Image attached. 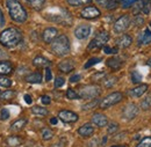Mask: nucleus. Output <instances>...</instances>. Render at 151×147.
Returning a JSON list of instances; mask_svg holds the SVG:
<instances>
[{"instance_id":"nucleus-40","label":"nucleus","mask_w":151,"mask_h":147,"mask_svg":"<svg viewBox=\"0 0 151 147\" xmlns=\"http://www.w3.org/2000/svg\"><path fill=\"white\" fill-rule=\"evenodd\" d=\"M65 95H66V97H68L69 100H77V98H80L79 94H78V93H76V91L71 89V88H69V89L66 91Z\"/></svg>"},{"instance_id":"nucleus-32","label":"nucleus","mask_w":151,"mask_h":147,"mask_svg":"<svg viewBox=\"0 0 151 147\" xmlns=\"http://www.w3.org/2000/svg\"><path fill=\"white\" fill-rule=\"evenodd\" d=\"M100 104V100L99 98H94L93 101H91V102H87L86 104H84L83 107H81V109L84 111H88V110H92V109H94L95 107H98Z\"/></svg>"},{"instance_id":"nucleus-12","label":"nucleus","mask_w":151,"mask_h":147,"mask_svg":"<svg viewBox=\"0 0 151 147\" xmlns=\"http://www.w3.org/2000/svg\"><path fill=\"white\" fill-rule=\"evenodd\" d=\"M58 118L64 123H76L79 119V116L71 110H60L58 112Z\"/></svg>"},{"instance_id":"nucleus-53","label":"nucleus","mask_w":151,"mask_h":147,"mask_svg":"<svg viewBox=\"0 0 151 147\" xmlns=\"http://www.w3.org/2000/svg\"><path fill=\"white\" fill-rule=\"evenodd\" d=\"M57 123H58V121H57L56 117H52V118H50V124H52V125H56Z\"/></svg>"},{"instance_id":"nucleus-59","label":"nucleus","mask_w":151,"mask_h":147,"mask_svg":"<svg viewBox=\"0 0 151 147\" xmlns=\"http://www.w3.org/2000/svg\"><path fill=\"white\" fill-rule=\"evenodd\" d=\"M0 93H1V92H0Z\"/></svg>"},{"instance_id":"nucleus-4","label":"nucleus","mask_w":151,"mask_h":147,"mask_svg":"<svg viewBox=\"0 0 151 147\" xmlns=\"http://www.w3.org/2000/svg\"><path fill=\"white\" fill-rule=\"evenodd\" d=\"M51 51L57 56V57H63L66 56L70 52V41L66 35H59L57 36L51 43Z\"/></svg>"},{"instance_id":"nucleus-29","label":"nucleus","mask_w":151,"mask_h":147,"mask_svg":"<svg viewBox=\"0 0 151 147\" xmlns=\"http://www.w3.org/2000/svg\"><path fill=\"white\" fill-rule=\"evenodd\" d=\"M27 2L29 4L30 7H33L35 11H41L44 7L45 0H27Z\"/></svg>"},{"instance_id":"nucleus-24","label":"nucleus","mask_w":151,"mask_h":147,"mask_svg":"<svg viewBox=\"0 0 151 147\" xmlns=\"http://www.w3.org/2000/svg\"><path fill=\"white\" fill-rule=\"evenodd\" d=\"M27 123H28L27 118H19V119H17V121L11 125V131H12V132H19V131H21V130L27 125Z\"/></svg>"},{"instance_id":"nucleus-20","label":"nucleus","mask_w":151,"mask_h":147,"mask_svg":"<svg viewBox=\"0 0 151 147\" xmlns=\"http://www.w3.org/2000/svg\"><path fill=\"white\" fill-rule=\"evenodd\" d=\"M132 44V37L128 34H124L116 41V45L120 49H127Z\"/></svg>"},{"instance_id":"nucleus-35","label":"nucleus","mask_w":151,"mask_h":147,"mask_svg":"<svg viewBox=\"0 0 151 147\" xmlns=\"http://www.w3.org/2000/svg\"><path fill=\"white\" fill-rule=\"evenodd\" d=\"M12 86V80L7 76H1L0 78V87L4 88H9Z\"/></svg>"},{"instance_id":"nucleus-57","label":"nucleus","mask_w":151,"mask_h":147,"mask_svg":"<svg viewBox=\"0 0 151 147\" xmlns=\"http://www.w3.org/2000/svg\"><path fill=\"white\" fill-rule=\"evenodd\" d=\"M112 147H128V146H126V145H114Z\"/></svg>"},{"instance_id":"nucleus-38","label":"nucleus","mask_w":151,"mask_h":147,"mask_svg":"<svg viewBox=\"0 0 151 147\" xmlns=\"http://www.w3.org/2000/svg\"><path fill=\"white\" fill-rule=\"evenodd\" d=\"M136 147H151V136L150 137L143 138V139L136 145Z\"/></svg>"},{"instance_id":"nucleus-54","label":"nucleus","mask_w":151,"mask_h":147,"mask_svg":"<svg viewBox=\"0 0 151 147\" xmlns=\"http://www.w3.org/2000/svg\"><path fill=\"white\" fill-rule=\"evenodd\" d=\"M4 57H6V52L2 49H0V58H4Z\"/></svg>"},{"instance_id":"nucleus-10","label":"nucleus","mask_w":151,"mask_h":147,"mask_svg":"<svg viewBox=\"0 0 151 147\" xmlns=\"http://www.w3.org/2000/svg\"><path fill=\"white\" fill-rule=\"evenodd\" d=\"M101 15V12L98 7L95 6H86L81 12H80V16L86 20H95Z\"/></svg>"},{"instance_id":"nucleus-56","label":"nucleus","mask_w":151,"mask_h":147,"mask_svg":"<svg viewBox=\"0 0 151 147\" xmlns=\"http://www.w3.org/2000/svg\"><path fill=\"white\" fill-rule=\"evenodd\" d=\"M147 65H148L149 67H151V58H150V59H148V61H147Z\"/></svg>"},{"instance_id":"nucleus-42","label":"nucleus","mask_w":151,"mask_h":147,"mask_svg":"<svg viewBox=\"0 0 151 147\" xmlns=\"http://www.w3.org/2000/svg\"><path fill=\"white\" fill-rule=\"evenodd\" d=\"M132 81L134 83H139L142 81V75L138 73L137 71L132 72Z\"/></svg>"},{"instance_id":"nucleus-55","label":"nucleus","mask_w":151,"mask_h":147,"mask_svg":"<svg viewBox=\"0 0 151 147\" xmlns=\"http://www.w3.org/2000/svg\"><path fill=\"white\" fill-rule=\"evenodd\" d=\"M107 139H108V138H107V136H105V137L102 138V141H101V145H105V144L107 143Z\"/></svg>"},{"instance_id":"nucleus-6","label":"nucleus","mask_w":151,"mask_h":147,"mask_svg":"<svg viewBox=\"0 0 151 147\" xmlns=\"http://www.w3.org/2000/svg\"><path fill=\"white\" fill-rule=\"evenodd\" d=\"M109 38H111L109 33H108V31H106V30H102V31L98 33V34L95 35L94 38L90 42V44H88L87 49H88V50H94V49L102 48V46H105V45H106V43L109 41Z\"/></svg>"},{"instance_id":"nucleus-30","label":"nucleus","mask_w":151,"mask_h":147,"mask_svg":"<svg viewBox=\"0 0 151 147\" xmlns=\"http://www.w3.org/2000/svg\"><path fill=\"white\" fill-rule=\"evenodd\" d=\"M32 112H33L35 116H38V117H45V116L49 113V111L47 110L45 108L40 107V106L33 107V108H32Z\"/></svg>"},{"instance_id":"nucleus-15","label":"nucleus","mask_w":151,"mask_h":147,"mask_svg":"<svg viewBox=\"0 0 151 147\" xmlns=\"http://www.w3.org/2000/svg\"><path fill=\"white\" fill-rule=\"evenodd\" d=\"M91 34V27L87 24H81L77 27L75 30V36L78 39H86Z\"/></svg>"},{"instance_id":"nucleus-58","label":"nucleus","mask_w":151,"mask_h":147,"mask_svg":"<svg viewBox=\"0 0 151 147\" xmlns=\"http://www.w3.org/2000/svg\"><path fill=\"white\" fill-rule=\"evenodd\" d=\"M150 28H151V21H150Z\"/></svg>"},{"instance_id":"nucleus-14","label":"nucleus","mask_w":151,"mask_h":147,"mask_svg":"<svg viewBox=\"0 0 151 147\" xmlns=\"http://www.w3.org/2000/svg\"><path fill=\"white\" fill-rule=\"evenodd\" d=\"M92 123L96 125L98 128H105L108 125V118L106 115L101 113V112H96L92 116Z\"/></svg>"},{"instance_id":"nucleus-46","label":"nucleus","mask_w":151,"mask_h":147,"mask_svg":"<svg viewBox=\"0 0 151 147\" xmlns=\"http://www.w3.org/2000/svg\"><path fill=\"white\" fill-rule=\"evenodd\" d=\"M0 118H1L2 121L8 119V118H9V111L7 110V109H2L1 112H0Z\"/></svg>"},{"instance_id":"nucleus-8","label":"nucleus","mask_w":151,"mask_h":147,"mask_svg":"<svg viewBox=\"0 0 151 147\" xmlns=\"http://www.w3.org/2000/svg\"><path fill=\"white\" fill-rule=\"evenodd\" d=\"M130 22H132V19H130V16H129L128 14L121 15L120 18L115 21V23H114V26H113L114 33H116V34H122V33H124V31L129 28Z\"/></svg>"},{"instance_id":"nucleus-25","label":"nucleus","mask_w":151,"mask_h":147,"mask_svg":"<svg viewBox=\"0 0 151 147\" xmlns=\"http://www.w3.org/2000/svg\"><path fill=\"white\" fill-rule=\"evenodd\" d=\"M42 73L40 72H33V73L28 74L24 80L28 82V83H41L42 82Z\"/></svg>"},{"instance_id":"nucleus-2","label":"nucleus","mask_w":151,"mask_h":147,"mask_svg":"<svg viewBox=\"0 0 151 147\" xmlns=\"http://www.w3.org/2000/svg\"><path fill=\"white\" fill-rule=\"evenodd\" d=\"M22 41V33L18 28L11 27L0 33V44L5 48H15Z\"/></svg>"},{"instance_id":"nucleus-16","label":"nucleus","mask_w":151,"mask_h":147,"mask_svg":"<svg viewBox=\"0 0 151 147\" xmlns=\"http://www.w3.org/2000/svg\"><path fill=\"white\" fill-rule=\"evenodd\" d=\"M58 70L62 73H70L75 70V61L71 59H64L58 64Z\"/></svg>"},{"instance_id":"nucleus-17","label":"nucleus","mask_w":151,"mask_h":147,"mask_svg":"<svg viewBox=\"0 0 151 147\" xmlns=\"http://www.w3.org/2000/svg\"><path fill=\"white\" fill-rule=\"evenodd\" d=\"M78 134L84 138H90L94 134V126L91 123H86L78 129Z\"/></svg>"},{"instance_id":"nucleus-52","label":"nucleus","mask_w":151,"mask_h":147,"mask_svg":"<svg viewBox=\"0 0 151 147\" xmlns=\"http://www.w3.org/2000/svg\"><path fill=\"white\" fill-rule=\"evenodd\" d=\"M4 23H5V18H4L2 12L0 11V26H1V27H4Z\"/></svg>"},{"instance_id":"nucleus-37","label":"nucleus","mask_w":151,"mask_h":147,"mask_svg":"<svg viewBox=\"0 0 151 147\" xmlns=\"http://www.w3.org/2000/svg\"><path fill=\"white\" fill-rule=\"evenodd\" d=\"M100 61H101V58L93 57V58H91V59H88V60L86 61V64H85L84 69H90V67L94 66V65H96V64H98V63H100Z\"/></svg>"},{"instance_id":"nucleus-27","label":"nucleus","mask_w":151,"mask_h":147,"mask_svg":"<svg viewBox=\"0 0 151 147\" xmlns=\"http://www.w3.org/2000/svg\"><path fill=\"white\" fill-rule=\"evenodd\" d=\"M151 43V30L149 28H147L143 34L139 36V44H143V45H147V44H150Z\"/></svg>"},{"instance_id":"nucleus-28","label":"nucleus","mask_w":151,"mask_h":147,"mask_svg":"<svg viewBox=\"0 0 151 147\" xmlns=\"http://www.w3.org/2000/svg\"><path fill=\"white\" fill-rule=\"evenodd\" d=\"M117 81H119V79H117L116 76L111 75V76H106V78L102 80V83H104L105 88H112V87H114V86L117 83Z\"/></svg>"},{"instance_id":"nucleus-49","label":"nucleus","mask_w":151,"mask_h":147,"mask_svg":"<svg viewBox=\"0 0 151 147\" xmlns=\"http://www.w3.org/2000/svg\"><path fill=\"white\" fill-rule=\"evenodd\" d=\"M52 79V73L50 67H45V81H50Z\"/></svg>"},{"instance_id":"nucleus-36","label":"nucleus","mask_w":151,"mask_h":147,"mask_svg":"<svg viewBox=\"0 0 151 147\" xmlns=\"http://www.w3.org/2000/svg\"><path fill=\"white\" fill-rule=\"evenodd\" d=\"M66 1H68V4L70 6H73V7H78V6H81V5L91 2V0H66Z\"/></svg>"},{"instance_id":"nucleus-23","label":"nucleus","mask_w":151,"mask_h":147,"mask_svg":"<svg viewBox=\"0 0 151 147\" xmlns=\"http://www.w3.org/2000/svg\"><path fill=\"white\" fill-rule=\"evenodd\" d=\"M98 2V5H100L101 7L106 8V9H115L117 7V0H95Z\"/></svg>"},{"instance_id":"nucleus-3","label":"nucleus","mask_w":151,"mask_h":147,"mask_svg":"<svg viewBox=\"0 0 151 147\" xmlns=\"http://www.w3.org/2000/svg\"><path fill=\"white\" fill-rule=\"evenodd\" d=\"M6 5L8 8L9 16L13 21L18 23H23L27 20V12L18 0H6Z\"/></svg>"},{"instance_id":"nucleus-26","label":"nucleus","mask_w":151,"mask_h":147,"mask_svg":"<svg viewBox=\"0 0 151 147\" xmlns=\"http://www.w3.org/2000/svg\"><path fill=\"white\" fill-rule=\"evenodd\" d=\"M22 138L19 137V136H11V137H8L7 139H6V145L7 147H18L20 146L21 144H22Z\"/></svg>"},{"instance_id":"nucleus-45","label":"nucleus","mask_w":151,"mask_h":147,"mask_svg":"<svg viewBox=\"0 0 151 147\" xmlns=\"http://www.w3.org/2000/svg\"><path fill=\"white\" fill-rule=\"evenodd\" d=\"M119 51V48H114V49H112V48H109V46H104V52L105 54H107V55H111V54H116Z\"/></svg>"},{"instance_id":"nucleus-43","label":"nucleus","mask_w":151,"mask_h":147,"mask_svg":"<svg viewBox=\"0 0 151 147\" xmlns=\"http://www.w3.org/2000/svg\"><path fill=\"white\" fill-rule=\"evenodd\" d=\"M65 83V79L63 76H57L55 79V88H60Z\"/></svg>"},{"instance_id":"nucleus-48","label":"nucleus","mask_w":151,"mask_h":147,"mask_svg":"<svg viewBox=\"0 0 151 147\" xmlns=\"http://www.w3.org/2000/svg\"><path fill=\"white\" fill-rule=\"evenodd\" d=\"M99 145H101V143H99V139H91V141L87 144V147H98Z\"/></svg>"},{"instance_id":"nucleus-34","label":"nucleus","mask_w":151,"mask_h":147,"mask_svg":"<svg viewBox=\"0 0 151 147\" xmlns=\"http://www.w3.org/2000/svg\"><path fill=\"white\" fill-rule=\"evenodd\" d=\"M120 129V126H119V124L117 123H115V122H112V123H109L108 125H107V132H108V134H114V133H116L117 131Z\"/></svg>"},{"instance_id":"nucleus-19","label":"nucleus","mask_w":151,"mask_h":147,"mask_svg":"<svg viewBox=\"0 0 151 147\" xmlns=\"http://www.w3.org/2000/svg\"><path fill=\"white\" fill-rule=\"evenodd\" d=\"M14 70L13 67V64L8 60H0V75L2 76H6V75H9L12 74Z\"/></svg>"},{"instance_id":"nucleus-18","label":"nucleus","mask_w":151,"mask_h":147,"mask_svg":"<svg viewBox=\"0 0 151 147\" xmlns=\"http://www.w3.org/2000/svg\"><path fill=\"white\" fill-rule=\"evenodd\" d=\"M149 89V86L148 85H145V83H142V85H138V86H136V87H134L132 89L129 91V95L132 96V97H141L142 95H144L147 91Z\"/></svg>"},{"instance_id":"nucleus-22","label":"nucleus","mask_w":151,"mask_h":147,"mask_svg":"<svg viewBox=\"0 0 151 147\" xmlns=\"http://www.w3.org/2000/svg\"><path fill=\"white\" fill-rule=\"evenodd\" d=\"M106 65H107L111 70H113V71H117V70H120V69L122 67L123 61H122L119 57H112V58L107 59Z\"/></svg>"},{"instance_id":"nucleus-7","label":"nucleus","mask_w":151,"mask_h":147,"mask_svg":"<svg viewBox=\"0 0 151 147\" xmlns=\"http://www.w3.org/2000/svg\"><path fill=\"white\" fill-rule=\"evenodd\" d=\"M123 98V94L121 92H114L111 93L109 95H107L106 97H104L101 101H100V108L101 109H107V108H111L115 104H117L119 102H121Z\"/></svg>"},{"instance_id":"nucleus-9","label":"nucleus","mask_w":151,"mask_h":147,"mask_svg":"<svg viewBox=\"0 0 151 147\" xmlns=\"http://www.w3.org/2000/svg\"><path fill=\"white\" fill-rule=\"evenodd\" d=\"M151 11V0H136L132 5V13L135 15H138L139 13H143L148 15Z\"/></svg>"},{"instance_id":"nucleus-33","label":"nucleus","mask_w":151,"mask_h":147,"mask_svg":"<svg viewBox=\"0 0 151 147\" xmlns=\"http://www.w3.org/2000/svg\"><path fill=\"white\" fill-rule=\"evenodd\" d=\"M41 136H42V139L43 140H50L54 137V132L50 129H48V128H44V129H42V131H41Z\"/></svg>"},{"instance_id":"nucleus-13","label":"nucleus","mask_w":151,"mask_h":147,"mask_svg":"<svg viewBox=\"0 0 151 147\" xmlns=\"http://www.w3.org/2000/svg\"><path fill=\"white\" fill-rule=\"evenodd\" d=\"M58 36V30L54 27H49V28H45L42 33V41L47 44H50L56 37Z\"/></svg>"},{"instance_id":"nucleus-31","label":"nucleus","mask_w":151,"mask_h":147,"mask_svg":"<svg viewBox=\"0 0 151 147\" xmlns=\"http://www.w3.org/2000/svg\"><path fill=\"white\" fill-rule=\"evenodd\" d=\"M17 96L15 91H6L4 93H0V100L1 101H11Z\"/></svg>"},{"instance_id":"nucleus-50","label":"nucleus","mask_w":151,"mask_h":147,"mask_svg":"<svg viewBox=\"0 0 151 147\" xmlns=\"http://www.w3.org/2000/svg\"><path fill=\"white\" fill-rule=\"evenodd\" d=\"M80 79H81V75H80V74H75V75H72V76L70 78V82H71V83H75V82H78Z\"/></svg>"},{"instance_id":"nucleus-21","label":"nucleus","mask_w":151,"mask_h":147,"mask_svg":"<svg viewBox=\"0 0 151 147\" xmlns=\"http://www.w3.org/2000/svg\"><path fill=\"white\" fill-rule=\"evenodd\" d=\"M33 65L35 67H41V69H45V67H49L51 65V61L43 57V56H36L34 59H33Z\"/></svg>"},{"instance_id":"nucleus-1","label":"nucleus","mask_w":151,"mask_h":147,"mask_svg":"<svg viewBox=\"0 0 151 147\" xmlns=\"http://www.w3.org/2000/svg\"><path fill=\"white\" fill-rule=\"evenodd\" d=\"M44 18H47V20L56 22L63 26H71L72 24V15L71 13L62 7H52L49 8L47 12H44Z\"/></svg>"},{"instance_id":"nucleus-41","label":"nucleus","mask_w":151,"mask_h":147,"mask_svg":"<svg viewBox=\"0 0 151 147\" xmlns=\"http://www.w3.org/2000/svg\"><path fill=\"white\" fill-rule=\"evenodd\" d=\"M105 78H106V73H105V72H96V73L93 74L92 80H93L94 82H99V81L104 80Z\"/></svg>"},{"instance_id":"nucleus-44","label":"nucleus","mask_w":151,"mask_h":147,"mask_svg":"<svg viewBox=\"0 0 151 147\" xmlns=\"http://www.w3.org/2000/svg\"><path fill=\"white\" fill-rule=\"evenodd\" d=\"M136 0H120V4L122 6V8H129L135 4Z\"/></svg>"},{"instance_id":"nucleus-39","label":"nucleus","mask_w":151,"mask_h":147,"mask_svg":"<svg viewBox=\"0 0 151 147\" xmlns=\"http://www.w3.org/2000/svg\"><path fill=\"white\" fill-rule=\"evenodd\" d=\"M141 107H142V109H143V110H149V109H150L151 108V95L147 96V97L142 101Z\"/></svg>"},{"instance_id":"nucleus-47","label":"nucleus","mask_w":151,"mask_h":147,"mask_svg":"<svg viewBox=\"0 0 151 147\" xmlns=\"http://www.w3.org/2000/svg\"><path fill=\"white\" fill-rule=\"evenodd\" d=\"M41 102H42L43 104L48 106V104L51 103V98H50V96H48V95H43V96H41Z\"/></svg>"},{"instance_id":"nucleus-11","label":"nucleus","mask_w":151,"mask_h":147,"mask_svg":"<svg viewBox=\"0 0 151 147\" xmlns=\"http://www.w3.org/2000/svg\"><path fill=\"white\" fill-rule=\"evenodd\" d=\"M138 115V107L134 103L127 104L122 110V117L126 121H132Z\"/></svg>"},{"instance_id":"nucleus-5","label":"nucleus","mask_w":151,"mask_h":147,"mask_svg":"<svg viewBox=\"0 0 151 147\" xmlns=\"http://www.w3.org/2000/svg\"><path fill=\"white\" fill-rule=\"evenodd\" d=\"M101 94V88L98 85H85L79 88V96L84 100L95 98Z\"/></svg>"},{"instance_id":"nucleus-51","label":"nucleus","mask_w":151,"mask_h":147,"mask_svg":"<svg viewBox=\"0 0 151 147\" xmlns=\"http://www.w3.org/2000/svg\"><path fill=\"white\" fill-rule=\"evenodd\" d=\"M24 101H26V103H27V104H32L33 98H32V96H30V95L26 94V95H24Z\"/></svg>"}]
</instances>
